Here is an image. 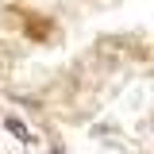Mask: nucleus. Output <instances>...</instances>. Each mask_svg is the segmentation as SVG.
Returning <instances> with one entry per match:
<instances>
[{
  "label": "nucleus",
  "mask_w": 154,
  "mask_h": 154,
  "mask_svg": "<svg viewBox=\"0 0 154 154\" xmlns=\"http://www.w3.org/2000/svg\"><path fill=\"white\" fill-rule=\"evenodd\" d=\"M8 131L16 135L19 143H31V131H27V127H23V123H19V119H8Z\"/></svg>",
  "instance_id": "obj_1"
},
{
  "label": "nucleus",
  "mask_w": 154,
  "mask_h": 154,
  "mask_svg": "<svg viewBox=\"0 0 154 154\" xmlns=\"http://www.w3.org/2000/svg\"><path fill=\"white\" fill-rule=\"evenodd\" d=\"M58 154H62V150H58Z\"/></svg>",
  "instance_id": "obj_2"
}]
</instances>
